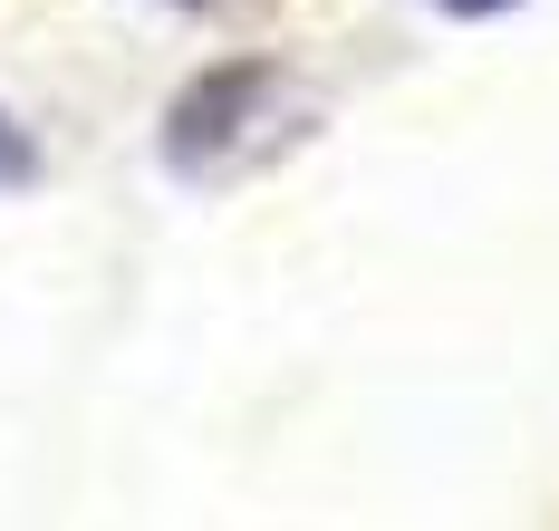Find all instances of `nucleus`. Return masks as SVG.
I'll use <instances>...</instances> for the list:
<instances>
[{"label":"nucleus","instance_id":"obj_3","mask_svg":"<svg viewBox=\"0 0 559 531\" xmlns=\"http://www.w3.org/2000/svg\"><path fill=\"white\" fill-rule=\"evenodd\" d=\"M435 10H453V20H502V10H521V0H435Z\"/></svg>","mask_w":559,"mask_h":531},{"label":"nucleus","instance_id":"obj_4","mask_svg":"<svg viewBox=\"0 0 559 531\" xmlns=\"http://www.w3.org/2000/svg\"><path fill=\"white\" fill-rule=\"evenodd\" d=\"M174 10H213V0H174Z\"/></svg>","mask_w":559,"mask_h":531},{"label":"nucleus","instance_id":"obj_1","mask_svg":"<svg viewBox=\"0 0 559 531\" xmlns=\"http://www.w3.org/2000/svg\"><path fill=\"white\" fill-rule=\"evenodd\" d=\"M299 126H309V97H299V78L280 59H223L174 87L165 165L183 184H223V175H251L261 155H280Z\"/></svg>","mask_w":559,"mask_h":531},{"label":"nucleus","instance_id":"obj_2","mask_svg":"<svg viewBox=\"0 0 559 531\" xmlns=\"http://www.w3.org/2000/svg\"><path fill=\"white\" fill-rule=\"evenodd\" d=\"M29 175H39V145H29V135H20V117L0 107V193H10V184H29Z\"/></svg>","mask_w":559,"mask_h":531}]
</instances>
